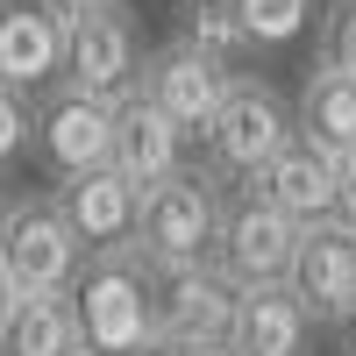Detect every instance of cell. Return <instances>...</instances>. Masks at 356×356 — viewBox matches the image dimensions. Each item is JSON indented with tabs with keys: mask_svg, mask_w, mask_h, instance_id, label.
<instances>
[{
	"mask_svg": "<svg viewBox=\"0 0 356 356\" xmlns=\"http://www.w3.org/2000/svg\"><path fill=\"white\" fill-rule=\"evenodd\" d=\"M79 307V335L100 342L107 356H164V328H157V264L143 250H107L86 257V271L72 285Z\"/></svg>",
	"mask_w": 356,
	"mask_h": 356,
	"instance_id": "1",
	"label": "cell"
},
{
	"mask_svg": "<svg viewBox=\"0 0 356 356\" xmlns=\"http://www.w3.org/2000/svg\"><path fill=\"white\" fill-rule=\"evenodd\" d=\"M292 136H300V107H285V93L271 79L235 72L214 129H207V171H214L221 186H257L264 164H271Z\"/></svg>",
	"mask_w": 356,
	"mask_h": 356,
	"instance_id": "2",
	"label": "cell"
},
{
	"mask_svg": "<svg viewBox=\"0 0 356 356\" xmlns=\"http://www.w3.org/2000/svg\"><path fill=\"white\" fill-rule=\"evenodd\" d=\"M221 207L228 186L207 164L164 178V186L143 193V228H136V250L157 264V271H186V264H207L221 243Z\"/></svg>",
	"mask_w": 356,
	"mask_h": 356,
	"instance_id": "3",
	"label": "cell"
},
{
	"mask_svg": "<svg viewBox=\"0 0 356 356\" xmlns=\"http://www.w3.org/2000/svg\"><path fill=\"white\" fill-rule=\"evenodd\" d=\"M86 257L93 250L79 243V228H72L65 207H57V193L50 200H29V193L8 200V214H0V278L8 285L72 292L79 271H86Z\"/></svg>",
	"mask_w": 356,
	"mask_h": 356,
	"instance_id": "4",
	"label": "cell"
},
{
	"mask_svg": "<svg viewBox=\"0 0 356 356\" xmlns=\"http://www.w3.org/2000/svg\"><path fill=\"white\" fill-rule=\"evenodd\" d=\"M300 235H307V221H300V214H285V207L264 193V186H228L214 264H221L235 285H271V278H292Z\"/></svg>",
	"mask_w": 356,
	"mask_h": 356,
	"instance_id": "5",
	"label": "cell"
},
{
	"mask_svg": "<svg viewBox=\"0 0 356 356\" xmlns=\"http://www.w3.org/2000/svg\"><path fill=\"white\" fill-rule=\"evenodd\" d=\"M114 114L122 100H100L86 86H50L36 100V122H29V150L50 178H79L93 164H114Z\"/></svg>",
	"mask_w": 356,
	"mask_h": 356,
	"instance_id": "6",
	"label": "cell"
},
{
	"mask_svg": "<svg viewBox=\"0 0 356 356\" xmlns=\"http://www.w3.org/2000/svg\"><path fill=\"white\" fill-rule=\"evenodd\" d=\"M143 57H150V50H143V36H136L129 0H114V8L72 22L65 79H72V86H86V93H100V100H129L136 86H143Z\"/></svg>",
	"mask_w": 356,
	"mask_h": 356,
	"instance_id": "7",
	"label": "cell"
},
{
	"mask_svg": "<svg viewBox=\"0 0 356 356\" xmlns=\"http://www.w3.org/2000/svg\"><path fill=\"white\" fill-rule=\"evenodd\" d=\"M57 207L72 214L79 243L107 257V250H136V228H143V186L122 164H93L79 178H57Z\"/></svg>",
	"mask_w": 356,
	"mask_h": 356,
	"instance_id": "8",
	"label": "cell"
},
{
	"mask_svg": "<svg viewBox=\"0 0 356 356\" xmlns=\"http://www.w3.org/2000/svg\"><path fill=\"white\" fill-rule=\"evenodd\" d=\"M228 79H235V65L193 50L186 36L143 57V93H150L157 107H171L178 122L193 129V143H207V129H214V114H221V100H228Z\"/></svg>",
	"mask_w": 356,
	"mask_h": 356,
	"instance_id": "9",
	"label": "cell"
},
{
	"mask_svg": "<svg viewBox=\"0 0 356 356\" xmlns=\"http://www.w3.org/2000/svg\"><path fill=\"white\" fill-rule=\"evenodd\" d=\"M65 57H72V29L43 0H8V15H0V86L43 100L50 86H65Z\"/></svg>",
	"mask_w": 356,
	"mask_h": 356,
	"instance_id": "10",
	"label": "cell"
},
{
	"mask_svg": "<svg viewBox=\"0 0 356 356\" xmlns=\"http://www.w3.org/2000/svg\"><path fill=\"white\" fill-rule=\"evenodd\" d=\"M235 307H243V285H235L214 257L186 264V271H157V328L164 349L171 342H214L235 328Z\"/></svg>",
	"mask_w": 356,
	"mask_h": 356,
	"instance_id": "11",
	"label": "cell"
},
{
	"mask_svg": "<svg viewBox=\"0 0 356 356\" xmlns=\"http://www.w3.org/2000/svg\"><path fill=\"white\" fill-rule=\"evenodd\" d=\"M292 292L307 300V314L321 328H335L356 300V221L328 214V221H307L300 235V257H292Z\"/></svg>",
	"mask_w": 356,
	"mask_h": 356,
	"instance_id": "12",
	"label": "cell"
},
{
	"mask_svg": "<svg viewBox=\"0 0 356 356\" xmlns=\"http://www.w3.org/2000/svg\"><path fill=\"white\" fill-rule=\"evenodd\" d=\"M186 143H193V129L178 122L171 107H157L143 86L122 100V114H114V164H122L143 193L164 186V178H178V171H193L186 164Z\"/></svg>",
	"mask_w": 356,
	"mask_h": 356,
	"instance_id": "13",
	"label": "cell"
},
{
	"mask_svg": "<svg viewBox=\"0 0 356 356\" xmlns=\"http://www.w3.org/2000/svg\"><path fill=\"white\" fill-rule=\"evenodd\" d=\"M314 328L321 321L307 314L300 292H292V278H271V285H243V307H235L228 342L243 356H307Z\"/></svg>",
	"mask_w": 356,
	"mask_h": 356,
	"instance_id": "14",
	"label": "cell"
},
{
	"mask_svg": "<svg viewBox=\"0 0 356 356\" xmlns=\"http://www.w3.org/2000/svg\"><path fill=\"white\" fill-rule=\"evenodd\" d=\"M257 186L271 193L285 214H300V221H328L335 200H342V150H328V143H314V136L300 129L271 164H264Z\"/></svg>",
	"mask_w": 356,
	"mask_h": 356,
	"instance_id": "15",
	"label": "cell"
},
{
	"mask_svg": "<svg viewBox=\"0 0 356 356\" xmlns=\"http://www.w3.org/2000/svg\"><path fill=\"white\" fill-rule=\"evenodd\" d=\"M0 349L8 356H65L79 342V307L72 292H29V285H0Z\"/></svg>",
	"mask_w": 356,
	"mask_h": 356,
	"instance_id": "16",
	"label": "cell"
},
{
	"mask_svg": "<svg viewBox=\"0 0 356 356\" xmlns=\"http://www.w3.org/2000/svg\"><path fill=\"white\" fill-rule=\"evenodd\" d=\"M300 129L314 143H328V150H356V79L349 72H328V65H314L307 86H300Z\"/></svg>",
	"mask_w": 356,
	"mask_h": 356,
	"instance_id": "17",
	"label": "cell"
},
{
	"mask_svg": "<svg viewBox=\"0 0 356 356\" xmlns=\"http://www.w3.org/2000/svg\"><path fill=\"white\" fill-rule=\"evenodd\" d=\"M178 36L193 50H207V57H221V65H235V57L250 50V36H243V22H235L228 0H178Z\"/></svg>",
	"mask_w": 356,
	"mask_h": 356,
	"instance_id": "18",
	"label": "cell"
},
{
	"mask_svg": "<svg viewBox=\"0 0 356 356\" xmlns=\"http://www.w3.org/2000/svg\"><path fill=\"white\" fill-rule=\"evenodd\" d=\"M228 8H235V22H243L250 50H285L314 22V0H228Z\"/></svg>",
	"mask_w": 356,
	"mask_h": 356,
	"instance_id": "19",
	"label": "cell"
},
{
	"mask_svg": "<svg viewBox=\"0 0 356 356\" xmlns=\"http://www.w3.org/2000/svg\"><path fill=\"white\" fill-rule=\"evenodd\" d=\"M314 65H328V72H349V79H356V0H328V8H321Z\"/></svg>",
	"mask_w": 356,
	"mask_h": 356,
	"instance_id": "20",
	"label": "cell"
},
{
	"mask_svg": "<svg viewBox=\"0 0 356 356\" xmlns=\"http://www.w3.org/2000/svg\"><path fill=\"white\" fill-rule=\"evenodd\" d=\"M43 8H50L57 22H65V29H72V22H86V15H100V8H114V0H43Z\"/></svg>",
	"mask_w": 356,
	"mask_h": 356,
	"instance_id": "21",
	"label": "cell"
},
{
	"mask_svg": "<svg viewBox=\"0 0 356 356\" xmlns=\"http://www.w3.org/2000/svg\"><path fill=\"white\" fill-rule=\"evenodd\" d=\"M164 356H243V349H235L228 335H214V342H171Z\"/></svg>",
	"mask_w": 356,
	"mask_h": 356,
	"instance_id": "22",
	"label": "cell"
},
{
	"mask_svg": "<svg viewBox=\"0 0 356 356\" xmlns=\"http://www.w3.org/2000/svg\"><path fill=\"white\" fill-rule=\"evenodd\" d=\"M335 214H342V221H356V150L342 157V200H335Z\"/></svg>",
	"mask_w": 356,
	"mask_h": 356,
	"instance_id": "23",
	"label": "cell"
},
{
	"mask_svg": "<svg viewBox=\"0 0 356 356\" xmlns=\"http://www.w3.org/2000/svg\"><path fill=\"white\" fill-rule=\"evenodd\" d=\"M335 335H342V356H356V300H349V314L335 321Z\"/></svg>",
	"mask_w": 356,
	"mask_h": 356,
	"instance_id": "24",
	"label": "cell"
}]
</instances>
